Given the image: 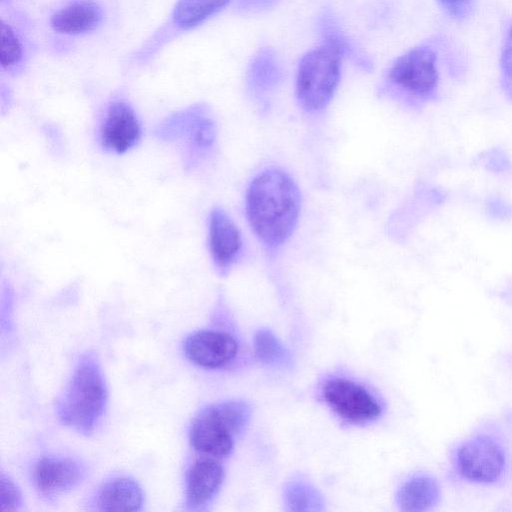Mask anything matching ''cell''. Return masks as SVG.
Instances as JSON below:
<instances>
[{"mask_svg": "<svg viewBox=\"0 0 512 512\" xmlns=\"http://www.w3.org/2000/svg\"><path fill=\"white\" fill-rule=\"evenodd\" d=\"M224 480V469L215 459L205 458L191 466L186 485V504L190 509H201L212 501Z\"/></svg>", "mask_w": 512, "mask_h": 512, "instance_id": "5bb4252c", "label": "cell"}, {"mask_svg": "<svg viewBox=\"0 0 512 512\" xmlns=\"http://www.w3.org/2000/svg\"><path fill=\"white\" fill-rule=\"evenodd\" d=\"M22 46L14 30L7 24L1 26V65L15 66L22 58Z\"/></svg>", "mask_w": 512, "mask_h": 512, "instance_id": "44dd1931", "label": "cell"}, {"mask_svg": "<svg viewBox=\"0 0 512 512\" xmlns=\"http://www.w3.org/2000/svg\"><path fill=\"white\" fill-rule=\"evenodd\" d=\"M447 462L454 484L504 487L512 478V418L482 420L451 445Z\"/></svg>", "mask_w": 512, "mask_h": 512, "instance_id": "6da1fadb", "label": "cell"}, {"mask_svg": "<svg viewBox=\"0 0 512 512\" xmlns=\"http://www.w3.org/2000/svg\"><path fill=\"white\" fill-rule=\"evenodd\" d=\"M184 352L196 365L216 369L226 366L235 359L238 343L227 332L203 330L187 337Z\"/></svg>", "mask_w": 512, "mask_h": 512, "instance_id": "8fae6325", "label": "cell"}, {"mask_svg": "<svg viewBox=\"0 0 512 512\" xmlns=\"http://www.w3.org/2000/svg\"><path fill=\"white\" fill-rule=\"evenodd\" d=\"M254 351L256 358L269 366L287 365L290 361L288 351L279 339L267 329H261L256 333Z\"/></svg>", "mask_w": 512, "mask_h": 512, "instance_id": "d6986e66", "label": "cell"}, {"mask_svg": "<svg viewBox=\"0 0 512 512\" xmlns=\"http://www.w3.org/2000/svg\"><path fill=\"white\" fill-rule=\"evenodd\" d=\"M1 495L0 504L1 511H16L21 506V493L13 480L1 473L0 479Z\"/></svg>", "mask_w": 512, "mask_h": 512, "instance_id": "7402d4cb", "label": "cell"}, {"mask_svg": "<svg viewBox=\"0 0 512 512\" xmlns=\"http://www.w3.org/2000/svg\"><path fill=\"white\" fill-rule=\"evenodd\" d=\"M251 417L250 406L243 401H226L204 408L190 428L193 448L212 458L231 454L234 436L244 431Z\"/></svg>", "mask_w": 512, "mask_h": 512, "instance_id": "277c9868", "label": "cell"}, {"mask_svg": "<svg viewBox=\"0 0 512 512\" xmlns=\"http://www.w3.org/2000/svg\"><path fill=\"white\" fill-rule=\"evenodd\" d=\"M285 500L289 510H321L322 501L316 489L303 481H292L285 489Z\"/></svg>", "mask_w": 512, "mask_h": 512, "instance_id": "ffe728a7", "label": "cell"}, {"mask_svg": "<svg viewBox=\"0 0 512 512\" xmlns=\"http://www.w3.org/2000/svg\"><path fill=\"white\" fill-rule=\"evenodd\" d=\"M341 58L342 54L327 43L302 57L296 76V96L305 111L320 112L330 103L340 81Z\"/></svg>", "mask_w": 512, "mask_h": 512, "instance_id": "5b68a950", "label": "cell"}, {"mask_svg": "<svg viewBox=\"0 0 512 512\" xmlns=\"http://www.w3.org/2000/svg\"><path fill=\"white\" fill-rule=\"evenodd\" d=\"M442 495L438 478L432 473L421 471L401 484L396 493V503L401 511L428 512L439 506Z\"/></svg>", "mask_w": 512, "mask_h": 512, "instance_id": "4fadbf2b", "label": "cell"}, {"mask_svg": "<svg viewBox=\"0 0 512 512\" xmlns=\"http://www.w3.org/2000/svg\"><path fill=\"white\" fill-rule=\"evenodd\" d=\"M276 0H240L242 7L249 11H259L271 6Z\"/></svg>", "mask_w": 512, "mask_h": 512, "instance_id": "d4e9b609", "label": "cell"}, {"mask_svg": "<svg viewBox=\"0 0 512 512\" xmlns=\"http://www.w3.org/2000/svg\"><path fill=\"white\" fill-rule=\"evenodd\" d=\"M230 0H179L173 19L183 29L193 28L221 11Z\"/></svg>", "mask_w": 512, "mask_h": 512, "instance_id": "ac0fdd59", "label": "cell"}, {"mask_svg": "<svg viewBox=\"0 0 512 512\" xmlns=\"http://www.w3.org/2000/svg\"><path fill=\"white\" fill-rule=\"evenodd\" d=\"M32 477L43 496L54 497L76 487L84 478V469L72 458L48 456L36 463Z\"/></svg>", "mask_w": 512, "mask_h": 512, "instance_id": "7c38bea8", "label": "cell"}, {"mask_svg": "<svg viewBox=\"0 0 512 512\" xmlns=\"http://www.w3.org/2000/svg\"><path fill=\"white\" fill-rule=\"evenodd\" d=\"M249 225L269 251L281 248L292 236L301 211V193L291 175L267 167L250 181L245 198Z\"/></svg>", "mask_w": 512, "mask_h": 512, "instance_id": "7a4b0ae2", "label": "cell"}, {"mask_svg": "<svg viewBox=\"0 0 512 512\" xmlns=\"http://www.w3.org/2000/svg\"><path fill=\"white\" fill-rule=\"evenodd\" d=\"M101 20V10L93 2L80 1L60 9L51 17V26L59 33L82 34L92 31Z\"/></svg>", "mask_w": 512, "mask_h": 512, "instance_id": "2e32d148", "label": "cell"}, {"mask_svg": "<svg viewBox=\"0 0 512 512\" xmlns=\"http://www.w3.org/2000/svg\"><path fill=\"white\" fill-rule=\"evenodd\" d=\"M108 391L101 368L91 357H83L58 404V416L67 426L90 434L103 415Z\"/></svg>", "mask_w": 512, "mask_h": 512, "instance_id": "3957f363", "label": "cell"}, {"mask_svg": "<svg viewBox=\"0 0 512 512\" xmlns=\"http://www.w3.org/2000/svg\"><path fill=\"white\" fill-rule=\"evenodd\" d=\"M280 70L274 54L264 50L256 55L248 71V85L256 96H264L277 85Z\"/></svg>", "mask_w": 512, "mask_h": 512, "instance_id": "e0dca14e", "label": "cell"}, {"mask_svg": "<svg viewBox=\"0 0 512 512\" xmlns=\"http://www.w3.org/2000/svg\"><path fill=\"white\" fill-rule=\"evenodd\" d=\"M143 504V492L130 477L107 481L97 492L95 505L100 511H137Z\"/></svg>", "mask_w": 512, "mask_h": 512, "instance_id": "9a60e30c", "label": "cell"}, {"mask_svg": "<svg viewBox=\"0 0 512 512\" xmlns=\"http://www.w3.org/2000/svg\"><path fill=\"white\" fill-rule=\"evenodd\" d=\"M141 124L132 107L123 101L112 102L99 129L102 147L115 154H124L141 139Z\"/></svg>", "mask_w": 512, "mask_h": 512, "instance_id": "30bf717a", "label": "cell"}, {"mask_svg": "<svg viewBox=\"0 0 512 512\" xmlns=\"http://www.w3.org/2000/svg\"><path fill=\"white\" fill-rule=\"evenodd\" d=\"M500 68L503 88L507 95L512 98V26L504 40L500 59Z\"/></svg>", "mask_w": 512, "mask_h": 512, "instance_id": "603a6c76", "label": "cell"}, {"mask_svg": "<svg viewBox=\"0 0 512 512\" xmlns=\"http://www.w3.org/2000/svg\"><path fill=\"white\" fill-rule=\"evenodd\" d=\"M389 84L415 100L431 99L437 92V56L427 46L415 47L398 57L388 71Z\"/></svg>", "mask_w": 512, "mask_h": 512, "instance_id": "52a82bcc", "label": "cell"}, {"mask_svg": "<svg viewBox=\"0 0 512 512\" xmlns=\"http://www.w3.org/2000/svg\"><path fill=\"white\" fill-rule=\"evenodd\" d=\"M155 135L163 141L182 142L186 166L193 169L213 154L217 125L210 109L197 104L166 118L156 128Z\"/></svg>", "mask_w": 512, "mask_h": 512, "instance_id": "8992f818", "label": "cell"}, {"mask_svg": "<svg viewBox=\"0 0 512 512\" xmlns=\"http://www.w3.org/2000/svg\"><path fill=\"white\" fill-rule=\"evenodd\" d=\"M323 397L333 411L349 423H368L382 412L377 399L365 387L345 378L327 380Z\"/></svg>", "mask_w": 512, "mask_h": 512, "instance_id": "ba28073f", "label": "cell"}, {"mask_svg": "<svg viewBox=\"0 0 512 512\" xmlns=\"http://www.w3.org/2000/svg\"><path fill=\"white\" fill-rule=\"evenodd\" d=\"M208 246L213 264L221 275L229 273L242 253L241 233L227 212L219 206L209 214Z\"/></svg>", "mask_w": 512, "mask_h": 512, "instance_id": "9c48e42d", "label": "cell"}, {"mask_svg": "<svg viewBox=\"0 0 512 512\" xmlns=\"http://www.w3.org/2000/svg\"><path fill=\"white\" fill-rule=\"evenodd\" d=\"M444 11L456 20L467 18L474 7V0H438Z\"/></svg>", "mask_w": 512, "mask_h": 512, "instance_id": "cb8c5ba5", "label": "cell"}]
</instances>
